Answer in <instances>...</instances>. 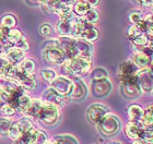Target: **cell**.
<instances>
[{
	"instance_id": "6da1fadb",
	"label": "cell",
	"mask_w": 153,
	"mask_h": 144,
	"mask_svg": "<svg viewBox=\"0 0 153 144\" xmlns=\"http://www.w3.org/2000/svg\"><path fill=\"white\" fill-rule=\"evenodd\" d=\"M62 70L67 74L74 77H82L92 70V58L89 56H76L70 59H65Z\"/></svg>"
},
{
	"instance_id": "7a4b0ae2",
	"label": "cell",
	"mask_w": 153,
	"mask_h": 144,
	"mask_svg": "<svg viewBox=\"0 0 153 144\" xmlns=\"http://www.w3.org/2000/svg\"><path fill=\"white\" fill-rule=\"evenodd\" d=\"M43 56L45 60L51 64H62L66 59L65 52L59 45L58 39H54L46 44L43 49Z\"/></svg>"
},
{
	"instance_id": "3957f363",
	"label": "cell",
	"mask_w": 153,
	"mask_h": 144,
	"mask_svg": "<svg viewBox=\"0 0 153 144\" xmlns=\"http://www.w3.org/2000/svg\"><path fill=\"white\" fill-rule=\"evenodd\" d=\"M96 126L99 128V131L103 135H105V137H113V135L117 134L118 132H119L121 123L117 116L114 115V114L107 112Z\"/></svg>"
},
{
	"instance_id": "277c9868",
	"label": "cell",
	"mask_w": 153,
	"mask_h": 144,
	"mask_svg": "<svg viewBox=\"0 0 153 144\" xmlns=\"http://www.w3.org/2000/svg\"><path fill=\"white\" fill-rule=\"evenodd\" d=\"M37 119L42 123L45 126H54L56 125L59 120V110H58L57 106L53 105V104H48L45 103L42 106V109L38 112Z\"/></svg>"
},
{
	"instance_id": "5b68a950",
	"label": "cell",
	"mask_w": 153,
	"mask_h": 144,
	"mask_svg": "<svg viewBox=\"0 0 153 144\" xmlns=\"http://www.w3.org/2000/svg\"><path fill=\"white\" fill-rule=\"evenodd\" d=\"M138 85L142 93L153 92V74L148 69H142L138 72Z\"/></svg>"
},
{
	"instance_id": "8992f818",
	"label": "cell",
	"mask_w": 153,
	"mask_h": 144,
	"mask_svg": "<svg viewBox=\"0 0 153 144\" xmlns=\"http://www.w3.org/2000/svg\"><path fill=\"white\" fill-rule=\"evenodd\" d=\"M108 112V109L103 104H92L86 110V116L89 121L93 125H97L101 119Z\"/></svg>"
},
{
	"instance_id": "52a82bcc",
	"label": "cell",
	"mask_w": 153,
	"mask_h": 144,
	"mask_svg": "<svg viewBox=\"0 0 153 144\" xmlns=\"http://www.w3.org/2000/svg\"><path fill=\"white\" fill-rule=\"evenodd\" d=\"M74 86V81L67 77H57L51 82V87L64 96H69Z\"/></svg>"
},
{
	"instance_id": "ba28073f",
	"label": "cell",
	"mask_w": 153,
	"mask_h": 144,
	"mask_svg": "<svg viewBox=\"0 0 153 144\" xmlns=\"http://www.w3.org/2000/svg\"><path fill=\"white\" fill-rule=\"evenodd\" d=\"M111 91H112V83L108 80V78L92 82V92L97 97L108 95Z\"/></svg>"
},
{
	"instance_id": "9c48e42d",
	"label": "cell",
	"mask_w": 153,
	"mask_h": 144,
	"mask_svg": "<svg viewBox=\"0 0 153 144\" xmlns=\"http://www.w3.org/2000/svg\"><path fill=\"white\" fill-rule=\"evenodd\" d=\"M43 102L45 103H48V104H53V105L57 106H62L65 104V96L61 95L60 93H58L57 91L54 90L53 87L51 89H47V90L45 91L44 94H43Z\"/></svg>"
},
{
	"instance_id": "30bf717a",
	"label": "cell",
	"mask_w": 153,
	"mask_h": 144,
	"mask_svg": "<svg viewBox=\"0 0 153 144\" xmlns=\"http://www.w3.org/2000/svg\"><path fill=\"white\" fill-rule=\"evenodd\" d=\"M120 91L128 99H137L142 94L138 83H120Z\"/></svg>"
},
{
	"instance_id": "8fae6325",
	"label": "cell",
	"mask_w": 153,
	"mask_h": 144,
	"mask_svg": "<svg viewBox=\"0 0 153 144\" xmlns=\"http://www.w3.org/2000/svg\"><path fill=\"white\" fill-rule=\"evenodd\" d=\"M86 94H88V89H86L84 82L79 80V79L74 80V86H72V90L69 94V97H71V99H74V100H81L85 97Z\"/></svg>"
},
{
	"instance_id": "7c38bea8",
	"label": "cell",
	"mask_w": 153,
	"mask_h": 144,
	"mask_svg": "<svg viewBox=\"0 0 153 144\" xmlns=\"http://www.w3.org/2000/svg\"><path fill=\"white\" fill-rule=\"evenodd\" d=\"M74 51L76 56H89L92 55V45L82 38H74Z\"/></svg>"
},
{
	"instance_id": "4fadbf2b",
	"label": "cell",
	"mask_w": 153,
	"mask_h": 144,
	"mask_svg": "<svg viewBox=\"0 0 153 144\" xmlns=\"http://www.w3.org/2000/svg\"><path fill=\"white\" fill-rule=\"evenodd\" d=\"M14 80L19 83V85L23 90H32L36 86V81L34 74L33 75H26V74L20 73L18 71V74L16 75Z\"/></svg>"
},
{
	"instance_id": "5bb4252c",
	"label": "cell",
	"mask_w": 153,
	"mask_h": 144,
	"mask_svg": "<svg viewBox=\"0 0 153 144\" xmlns=\"http://www.w3.org/2000/svg\"><path fill=\"white\" fill-rule=\"evenodd\" d=\"M80 38L84 39L89 43H94L96 42L97 39L100 38V32L99 30L96 29L93 24H90V23H85V26L82 31V34H81V37Z\"/></svg>"
},
{
	"instance_id": "9a60e30c",
	"label": "cell",
	"mask_w": 153,
	"mask_h": 144,
	"mask_svg": "<svg viewBox=\"0 0 153 144\" xmlns=\"http://www.w3.org/2000/svg\"><path fill=\"white\" fill-rule=\"evenodd\" d=\"M131 60L134 62L139 70L142 69H148L150 67L151 64V57L148 55L141 52V51H134V56L131 57Z\"/></svg>"
},
{
	"instance_id": "2e32d148",
	"label": "cell",
	"mask_w": 153,
	"mask_h": 144,
	"mask_svg": "<svg viewBox=\"0 0 153 144\" xmlns=\"http://www.w3.org/2000/svg\"><path fill=\"white\" fill-rule=\"evenodd\" d=\"M143 128V125L141 122H134V121H129L125 127V132L126 135L131 140L140 138L141 130Z\"/></svg>"
},
{
	"instance_id": "e0dca14e",
	"label": "cell",
	"mask_w": 153,
	"mask_h": 144,
	"mask_svg": "<svg viewBox=\"0 0 153 144\" xmlns=\"http://www.w3.org/2000/svg\"><path fill=\"white\" fill-rule=\"evenodd\" d=\"M24 38V36L23 34L21 33V31L16 29H8L6 33V36H4V38L1 41V42H4L7 44H9L10 46H14L16 43H19L21 39Z\"/></svg>"
},
{
	"instance_id": "ac0fdd59",
	"label": "cell",
	"mask_w": 153,
	"mask_h": 144,
	"mask_svg": "<svg viewBox=\"0 0 153 144\" xmlns=\"http://www.w3.org/2000/svg\"><path fill=\"white\" fill-rule=\"evenodd\" d=\"M127 114L129 119H130V121L140 122L142 117H143L144 109L141 106L137 105V104H131L127 108Z\"/></svg>"
},
{
	"instance_id": "d6986e66",
	"label": "cell",
	"mask_w": 153,
	"mask_h": 144,
	"mask_svg": "<svg viewBox=\"0 0 153 144\" xmlns=\"http://www.w3.org/2000/svg\"><path fill=\"white\" fill-rule=\"evenodd\" d=\"M16 67H18V71L22 74L33 75L34 72H35V62L32 59L24 58L19 64H16Z\"/></svg>"
},
{
	"instance_id": "ffe728a7",
	"label": "cell",
	"mask_w": 153,
	"mask_h": 144,
	"mask_svg": "<svg viewBox=\"0 0 153 144\" xmlns=\"http://www.w3.org/2000/svg\"><path fill=\"white\" fill-rule=\"evenodd\" d=\"M138 72H139V69L137 68V66L132 62L131 59H129L120 64L118 75H132V74H137Z\"/></svg>"
},
{
	"instance_id": "44dd1931",
	"label": "cell",
	"mask_w": 153,
	"mask_h": 144,
	"mask_svg": "<svg viewBox=\"0 0 153 144\" xmlns=\"http://www.w3.org/2000/svg\"><path fill=\"white\" fill-rule=\"evenodd\" d=\"M72 27H74V20H71V21L60 20L56 25V31H57L58 35L60 36H71Z\"/></svg>"
},
{
	"instance_id": "7402d4cb",
	"label": "cell",
	"mask_w": 153,
	"mask_h": 144,
	"mask_svg": "<svg viewBox=\"0 0 153 144\" xmlns=\"http://www.w3.org/2000/svg\"><path fill=\"white\" fill-rule=\"evenodd\" d=\"M7 58L11 64H19L25 57H24V51L20 50L18 48L11 47L8 51V54H7Z\"/></svg>"
},
{
	"instance_id": "603a6c76",
	"label": "cell",
	"mask_w": 153,
	"mask_h": 144,
	"mask_svg": "<svg viewBox=\"0 0 153 144\" xmlns=\"http://www.w3.org/2000/svg\"><path fill=\"white\" fill-rule=\"evenodd\" d=\"M43 104H44V102H43L42 99H38V98L32 99V100H31V104H30V106H29V108L26 109V112H24V114L27 116H31V117H34V118H37L38 112H39V110L42 109Z\"/></svg>"
},
{
	"instance_id": "cb8c5ba5",
	"label": "cell",
	"mask_w": 153,
	"mask_h": 144,
	"mask_svg": "<svg viewBox=\"0 0 153 144\" xmlns=\"http://www.w3.org/2000/svg\"><path fill=\"white\" fill-rule=\"evenodd\" d=\"M91 7L86 3L85 0H76L74 4L72 6V11L76 16H80V18H83L85 16L86 12L89 11V9Z\"/></svg>"
},
{
	"instance_id": "d4e9b609",
	"label": "cell",
	"mask_w": 153,
	"mask_h": 144,
	"mask_svg": "<svg viewBox=\"0 0 153 144\" xmlns=\"http://www.w3.org/2000/svg\"><path fill=\"white\" fill-rule=\"evenodd\" d=\"M130 42L132 43V45H134V50H136V49H139V48L144 47V46L149 45V39H148L147 33H141V34L137 35L136 37H134Z\"/></svg>"
},
{
	"instance_id": "484cf974",
	"label": "cell",
	"mask_w": 153,
	"mask_h": 144,
	"mask_svg": "<svg viewBox=\"0 0 153 144\" xmlns=\"http://www.w3.org/2000/svg\"><path fill=\"white\" fill-rule=\"evenodd\" d=\"M31 100H32V98L29 95H26L25 93H22L20 95L19 99H18V106H16V108H19L21 112H25L26 109L29 108L30 104H31Z\"/></svg>"
},
{
	"instance_id": "4316f807",
	"label": "cell",
	"mask_w": 153,
	"mask_h": 144,
	"mask_svg": "<svg viewBox=\"0 0 153 144\" xmlns=\"http://www.w3.org/2000/svg\"><path fill=\"white\" fill-rule=\"evenodd\" d=\"M83 19L86 23H90V24H95L100 19V14L99 12L95 10V8H90L89 11L86 12V14L83 16Z\"/></svg>"
},
{
	"instance_id": "83f0119b",
	"label": "cell",
	"mask_w": 153,
	"mask_h": 144,
	"mask_svg": "<svg viewBox=\"0 0 153 144\" xmlns=\"http://www.w3.org/2000/svg\"><path fill=\"white\" fill-rule=\"evenodd\" d=\"M54 141L57 144H79L76 139L72 135H68V134H64V135H57L54 138Z\"/></svg>"
},
{
	"instance_id": "f1b7e54d",
	"label": "cell",
	"mask_w": 153,
	"mask_h": 144,
	"mask_svg": "<svg viewBox=\"0 0 153 144\" xmlns=\"http://www.w3.org/2000/svg\"><path fill=\"white\" fill-rule=\"evenodd\" d=\"M91 78L93 81L97 80H103V79H107L108 78V73L104 68H96L91 72Z\"/></svg>"
},
{
	"instance_id": "f546056e",
	"label": "cell",
	"mask_w": 153,
	"mask_h": 144,
	"mask_svg": "<svg viewBox=\"0 0 153 144\" xmlns=\"http://www.w3.org/2000/svg\"><path fill=\"white\" fill-rule=\"evenodd\" d=\"M11 125L12 122L8 118H0V135L1 137H6L9 134Z\"/></svg>"
},
{
	"instance_id": "4dcf8cb0",
	"label": "cell",
	"mask_w": 153,
	"mask_h": 144,
	"mask_svg": "<svg viewBox=\"0 0 153 144\" xmlns=\"http://www.w3.org/2000/svg\"><path fill=\"white\" fill-rule=\"evenodd\" d=\"M47 143V135L44 131L35 129L34 137H33V144H46Z\"/></svg>"
},
{
	"instance_id": "1f68e13d",
	"label": "cell",
	"mask_w": 153,
	"mask_h": 144,
	"mask_svg": "<svg viewBox=\"0 0 153 144\" xmlns=\"http://www.w3.org/2000/svg\"><path fill=\"white\" fill-rule=\"evenodd\" d=\"M9 138L13 141H16L22 135V132H21V129H20L19 125H18V122H14L11 125V128H10V131H9Z\"/></svg>"
},
{
	"instance_id": "d6a6232c",
	"label": "cell",
	"mask_w": 153,
	"mask_h": 144,
	"mask_svg": "<svg viewBox=\"0 0 153 144\" xmlns=\"http://www.w3.org/2000/svg\"><path fill=\"white\" fill-rule=\"evenodd\" d=\"M16 25V20L13 16H4L1 19V26L2 27H6V29H12Z\"/></svg>"
},
{
	"instance_id": "836d02e7",
	"label": "cell",
	"mask_w": 153,
	"mask_h": 144,
	"mask_svg": "<svg viewBox=\"0 0 153 144\" xmlns=\"http://www.w3.org/2000/svg\"><path fill=\"white\" fill-rule=\"evenodd\" d=\"M140 138L143 139L144 141H147L149 144L153 143V128H149V127H144L141 130Z\"/></svg>"
},
{
	"instance_id": "e575fe53",
	"label": "cell",
	"mask_w": 153,
	"mask_h": 144,
	"mask_svg": "<svg viewBox=\"0 0 153 144\" xmlns=\"http://www.w3.org/2000/svg\"><path fill=\"white\" fill-rule=\"evenodd\" d=\"M18 125H19L20 129H21V132H22V134H24V133H26V132H29L30 130L33 128L32 122L30 121L27 118L20 119L19 121H18Z\"/></svg>"
},
{
	"instance_id": "d590c367",
	"label": "cell",
	"mask_w": 153,
	"mask_h": 144,
	"mask_svg": "<svg viewBox=\"0 0 153 144\" xmlns=\"http://www.w3.org/2000/svg\"><path fill=\"white\" fill-rule=\"evenodd\" d=\"M41 75L44 78L45 80L48 81V82H53V81L57 78V73L56 71L53 70V69H44V70L41 71Z\"/></svg>"
},
{
	"instance_id": "8d00e7d4",
	"label": "cell",
	"mask_w": 153,
	"mask_h": 144,
	"mask_svg": "<svg viewBox=\"0 0 153 144\" xmlns=\"http://www.w3.org/2000/svg\"><path fill=\"white\" fill-rule=\"evenodd\" d=\"M143 16H144L142 11H140V10H134L129 14V20H130V22L132 24H137V23H139L141 20L143 19Z\"/></svg>"
},
{
	"instance_id": "74e56055",
	"label": "cell",
	"mask_w": 153,
	"mask_h": 144,
	"mask_svg": "<svg viewBox=\"0 0 153 144\" xmlns=\"http://www.w3.org/2000/svg\"><path fill=\"white\" fill-rule=\"evenodd\" d=\"M143 21L146 23L147 34H153V13H148L147 16H143Z\"/></svg>"
},
{
	"instance_id": "f35d334b",
	"label": "cell",
	"mask_w": 153,
	"mask_h": 144,
	"mask_svg": "<svg viewBox=\"0 0 153 144\" xmlns=\"http://www.w3.org/2000/svg\"><path fill=\"white\" fill-rule=\"evenodd\" d=\"M3 115H6L7 117H12L16 114V107H13L11 104H3V106L1 107Z\"/></svg>"
},
{
	"instance_id": "ab89813d",
	"label": "cell",
	"mask_w": 153,
	"mask_h": 144,
	"mask_svg": "<svg viewBox=\"0 0 153 144\" xmlns=\"http://www.w3.org/2000/svg\"><path fill=\"white\" fill-rule=\"evenodd\" d=\"M51 32H53V30H51V26L48 24V23H44V24H42L39 26V33H41L42 36H44V37H49L51 35Z\"/></svg>"
},
{
	"instance_id": "60d3db41",
	"label": "cell",
	"mask_w": 153,
	"mask_h": 144,
	"mask_svg": "<svg viewBox=\"0 0 153 144\" xmlns=\"http://www.w3.org/2000/svg\"><path fill=\"white\" fill-rule=\"evenodd\" d=\"M141 33H143V32L140 31L139 27H138L136 24H132V26H130L129 30H128V37H129V39L131 41L134 37H136V36L139 35V34H141Z\"/></svg>"
},
{
	"instance_id": "b9f144b4",
	"label": "cell",
	"mask_w": 153,
	"mask_h": 144,
	"mask_svg": "<svg viewBox=\"0 0 153 144\" xmlns=\"http://www.w3.org/2000/svg\"><path fill=\"white\" fill-rule=\"evenodd\" d=\"M14 48H18V49H20V50L22 51H26L29 50V44H27V42L25 41V38L21 39L19 43H16V45L13 46Z\"/></svg>"
},
{
	"instance_id": "7bdbcfd3",
	"label": "cell",
	"mask_w": 153,
	"mask_h": 144,
	"mask_svg": "<svg viewBox=\"0 0 153 144\" xmlns=\"http://www.w3.org/2000/svg\"><path fill=\"white\" fill-rule=\"evenodd\" d=\"M132 1L141 7H148V8L153 7V0H132Z\"/></svg>"
},
{
	"instance_id": "ee69618b",
	"label": "cell",
	"mask_w": 153,
	"mask_h": 144,
	"mask_svg": "<svg viewBox=\"0 0 153 144\" xmlns=\"http://www.w3.org/2000/svg\"><path fill=\"white\" fill-rule=\"evenodd\" d=\"M8 62H9V60H8L7 56H0V72L2 71V69Z\"/></svg>"
},
{
	"instance_id": "f6af8a7d",
	"label": "cell",
	"mask_w": 153,
	"mask_h": 144,
	"mask_svg": "<svg viewBox=\"0 0 153 144\" xmlns=\"http://www.w3.org/2000/svg\"><path fill=\"white\" fill-rule=\"evenodd\" d=\"M85 1L91 8H95L96 6H99L100 3V0H85Z\"/></svg>"
},
{
	"instance_id": "bcb514c9",
	"label": "cell",
	"mask_w": 153,
	"mask_h": 144,
	"mask_svg": "<svg viewBox=\"0 0 153 144\" xmlns=\"http://www.w3.org/2000/svg\"><path fill=\"white\" fill-rule=\"evenodd\" d=\"M132 144H149V143L147 141H144L143 139L138 138V139H134V141H132Z\"/></svg>"
},
{
	"instance_id": "7dc6e473",
	"label": "cell",
	"mask_w": 153,
	"mask_h": 144,
	"mask_svg": "<svg viewBox=\"0 0 153 144\" xmlns=\"http://www.w3.org/2000/svg\"><path fill=\"white\" fill-rule=\"evenodd\" d=\"M6 31H4V29L3 27H0V42L2 41L3 38H4V36H6Z\"/></svg>"
},
{
	"instance_id": "c3c4849f",
	"label": "cell",
	"mask_w": 153,
	"mask_h": 144,
	"mask_svg": "<svg viewBox=\"0 0 153 144\" xmlns=\"http://www.w3.org/2000/svg\"><path fill=\"white\" fill-rule=\"evenodd\" d=\"M148 39H149V44L153 46V34H147Z\"/></svg>"
},
{
	"instance_id": "681fc988",
	"label": "cell",
	"mask_w": 153,
	"mask_h": 144,
	"mask_svg": "<svg viewBox=\"0 0 153 144\" xmlns=\"http://www.w3.org/2000/svg\"><path fill=\"white\" fill-rule=\"evenodd\" d=\"M149 70H150L151 73L153 74V54L151 55V64H150V67H149Z\"/></svg>"
},
{
	"instance_id": "f907efd6",
	"label": "cell",
	"mask_w": 153,
	"mask_h": 144,
	"mask_svg": "<svg viewBox=\"0 0 153 144\" xmlns=\"http://www.w3.org/2000/svg\"><path fill=\"white\" fill-rule=\"evenodd\" d=\"M108 144H121V143H119V142H111V143H108Z\"/></svg>"
},
{
	"instance_id": "816d5d0a",
	"label": "cell",
	"mask_w": 153,
	"mask_h": 144,
	"mask_svg": "<svg viewBox=\"0 0 153 144\" xmlns=\"http://www.w3.org/2000/svg\"><path fill=\"white\" fill-rule=\"evenodd\" d=\"M38 1H41V2H43V3H44V2H47L48 0H38Z\"/></svg>"
},
{
	"instance_id": "f5cc1de1",
	"label": "cell",
	"mask_w": 153,
	"mask_h": 144,
	"mask_svg": "<svg viewBox=\"0 0 153 144\" xmlns=\"http://www.w3.org/2000/svg\"><path fill=\"white\" fill-rule=\"evenodd\" d=\"M152 9H153V7H152Z\"/></svg>"
},
{
	"instance_id": "db71d44e",
	"label": "cell",
	"mask_w": 153,
	"mask_h": 144,
	"mask_svg": "<svg viewBox=\"0 0 153 144\" xmlns=\"http://www.w3.org/2000/svg\"><path fill=\"white\" fill-rule=\"evenodd\" d=\"M152 144H153V143H152Z\"/></svg>"
}]
</instances>
